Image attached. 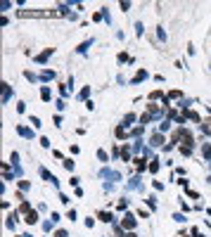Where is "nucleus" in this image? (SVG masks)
I'll list each match as a JSON object with an SVG mask.
<instances>
[{"instance_id": "nucleus-1", "label": "nucleus", "mask_w": 211, "mask_h": 237, "mask_svg": "<svg viewBox=\"0 0 211 237\" xmlns=\"http://www.w3.org/2000/svg\"><path fill=\"white\" fill-rule=\"evenodd\" d=\"M24 221H26L29 225H33V223H36V221H38V213H36V211H29V213H26V218H24Z\"/></svg>"}, {"instance_id": "nucleus-2", "label": "nucleus", "mask_w": 211, "mask_h": 237, "mask_svg": "<svg viewBox=\"0 0 211 237\" xmlns=\"http://www.w3.org/2000/svg\"><path fill=\"white\" fill-rule=\"evenodd\" d=\"M121 225H124V228H133V225H135L133 216H124V221H121Z\"/></svg>"}, {"instance_id": "nucleus-3", "label": "nucleus", "mask_w": 211, "mask_h": 237, "mask_svg": "<svg viewBox=\"0 0 211 237\" xmlns=\"http://www.w3.org/2000/svg\"><path fill=\"white\" fill-rule=\"evenodd\" d=\"M161 140H164V138H161L159 133H157V135H152V145H154V147H159V145H161Z\"/></svg>"}, {"instance_id": "nucleus-4", "label": "nucleus", "mask_w": 211, "mask_h": 237, "mask_svg": "<svg viewBox=\"0 0 211 237\" xmlns=\"http://www.w3.org/2000/svg\"><path fill=\"white\" fill-rule=\"evenodd\" d=\"M97 216H100V221H104V223H109V221H112V216H109V213H104V211H100Z\"/></svg>"}, {"instance_id": "nucleus-5", "label": "nucleus", "mask_w": 211, "mask_h": 237, "mask_svg": "<svg viewBox=\"0 0 211 237\" xmlns=\"http://www.w3.org/2000/svg\"><path fill=\"white\" fill-rule=\"evenodd\" d=\"M64 168L71 171V168H74V161H71V159H66V161H64Z\"/></svg>"}]
</instances>
